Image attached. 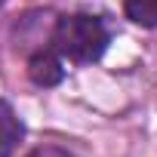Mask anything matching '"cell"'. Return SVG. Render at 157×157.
Returning a JSON list of instances; mask_svg holds the SVG:
<instances>
[{
  "instance_id": "3957f363",
  "label": "cell",
  "mask_w": 157,
  "mask_h": 157,
  "mask_svg": "<svg viewBox=\"0 0 157 157\" xmlns=\"http://www.w3.org/2000/svg\"><path fill=\"white\" fill-rule=\"evenodd\" d=\"M28 77H31L37 86H56V83H62L65 68H62V62L52 52H37L28 62Z\"/></svg>"
},
{
  "instance_id": "6da1fadb",
  "label": "cell",
  "mask_w": 157,
  "mask_h": 157,
  "mask_svg": "<svg viewBox=\"0 0 157 157\" xmlns=\"http://www.w3.org/2000/svg\"><path fill=\"white\" fill-rule=\"evenodd\" d=\"M52 40H56V49L62 56H68L71 62L90 65L105 52L108 31H105L102 19H96V16H65V19H59Z\"/></svg>"
},
{
  "instance_id": "277c9868",
  "label": "cell",
  "mask_w": 157,
  "mask_h": 157,
  "mask_svg": "<svg viewBox=\"0 0 157 157\" xmlns=\"http://www.w3.org/2000/svg\"><path fill=\"white\" fill-rule=\"evenodd\" d=\"M126 19L142 28H157V0H126Z\"/></svg>"
},
{
  "instance_id": "7a4b0ae2",
  "label": "cell",
  "mask_w": 157,
  "mask_h": 157,
  "mask_svg": "<svg viewBox=\"0 0 157 157\" xmlns=\"http://www.w3.org/2000/svg\"><path fill=\"white\" fill-rule=\"evenodd\" d=\"M22 139H25V123H22V117L13 111L10 102L0 99V157H10V154L19 148Z\"/></svg>"
},
{
  "instance_id": "5b68a950",
  "label": "cell",
  "mask_w": 157,
  "mask_h": 157,
  "mask_svg": "<svg viewBox=\"0 0 157 157\" xmlns=\"http://www.w3.org/2000/svg\"><path fill=\"white\" fill-rule=\"evenodd\" d=\"M28 157H71V154L62 151V148H56V145H43V148H34Z\"/></svg>"
},
{
  "instance_id": "8992f818",
  "label": "cell",
  "mask_w": 157,
  "mask_h": 157,
  "mask_svg": "<svg viewBox=\"0 0 157 157\" xmlns=\"http://www.w3.org/2000/svg\"><path fill=\"white\" fill-rule=\"evenodd\" d=\"M0 6H3V0H0Z\"/></svg>"
}]
</instances>
